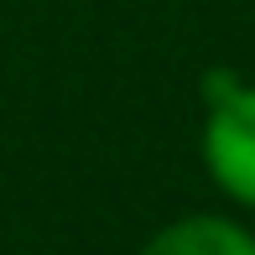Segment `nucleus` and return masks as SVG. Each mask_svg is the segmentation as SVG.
Wrapping results in <instances>:
<instances>
[{"label": "nucleus", "instance_id": "nucleus-1", "mask_svg": "<svg viewBox=\"0 0 255 255\" xmlns=\"http://www.w3.org/2000/svg\"><path fill=\"white\" fill-rule=\"evenodd\" d=\"M203 172L229 203L255 208V84L235 73H208L203 84Z\"/></svg>", "mask_w": 255, "mask_h": 255}, {"label": "nucleus", "instance_id": "nucleus-2", "mask_svg": "<svg viewBox=\"0 0 255 255\" xmlns=\"http://www.w3.org/2000/svg\"><path fill=\"white\" fill-rule=\"evenodd\" d=\"M135 255H255V229L229 214H182L161 224Z\"/></svg>", "mask_w": 255, "mask_h": 255}]
</instances>
